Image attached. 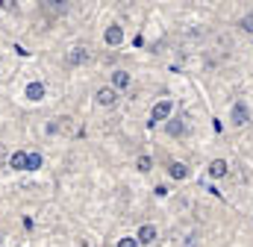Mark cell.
Returning a JSON list of instances; mask_svg holds the SVG:
<instances>
[{
	"label": "cell",
	"mask_w": 253,
	"mask_h": 247,
	"mask_svg": "<svg viewBox=\"0 0 253 247\" xmlns=\"http://www.w3.org/2000/svg\"><path fill=\"white\" fill-rule=\"evenodd\" d=\"M248 121H251L248 103H245V100H236V103H233V112H230V124H233V126H245Z\"/></svg>",
	"instance_id": "1"
},
{
	"label": "cell",
	"mask_w": 253,
	"mask_h": 247,
	"mask_svg": "<svg viewBox=\"0 0 253 247\" xmlns=\"http://www.w3.org/2000/svg\"><path fill=\"white\" fill-rule=\"evenodd\" d=\"M94 100H97V106H103V109H112V106L118 103V91H115V88H109V85H103V88L94 94Z\"/></svg>",
	"instance_id": "2"
},
{
	"label": "cell",
	"mask_w": 253,
	"mask_h": 247,
	"mask_svg": "<svg viewBox=\"0 0 253 247\" xmlns=\"http://www.w3.org/2000/svg\"><path fill=\"white\" fill-rule=\"evenodd\" d=\"M171 112H174V103L171 100H159L156 106H153V112H150V121H168L171 118Z\"/></svg>",
	"instance_id": "3"
},
{
	"label": "cell",
	"mask_w": 253,
	"mask_h": 247,
	"mask_svg": "<svg viewBox=\"0 0 253 247\" xmlns=\"http://www.w3.org/2000/svg\"><path fill=\"white\" fill-rule=\"evenodd\" d=\"M103 41H106L109 47H118V44L124 41V30H121L118 24H109V27H106V33H103Z\"/></svg>",
	"instance_id": "4"
},
{
	"label": "cell",
	"mask_w": 253,
	"mask_h": 247,
	"mask_svg": "<svg viewBox=\"0 0 253 247\" xmlns=\"http://www.w3.org/2000/svg\"><path fill=\"white\" fill-rule=\"evenodd\" d=\"M135 242H138V245H153V242H156V227H153V224H141L138 233H135Z\"/></svg>",
	"instance_id": "5"
},
{
	"label": "cell",
	"mask_w": 253,
	"mask_h": 247,
	"mask_svg": "<svg viewBox=\"0 0 253 247\" xmlns=\"http://www.w3.org/2000/svg\"><path fill=\"white\" fill-rule=\"evenodd\" d=\"M65 62H68L71 68H77V65H85V62H88V50H85V47H74V50H68Z\"/></svg>",
	"instance_id": "6"
},
{
	"label": "cell",
	"mask_w": 253,
	"mask_h": 247,
	"mask_svg": "<svg viewBox=\"0 0 253 247\" xmlns=\"http://www.w3.org/2000/svg\"><path fill=\"white\" fill-rule=\"evenodd\" d=\"M227 171H230L227 159H212V162H209V177H212V180H221V177H227Z\"/></svg>",
	"instance_id": "7"
},
{
	"label": "cell",
	"mask_w": 253,
	"mask_h": 247,
	"mask_svg": "<svg viewBox=\"0 0 253 247\" xmlns=\"http://www.w3.org/2000/svg\"><path fill=\"white\" fill-rule=\"evenodd\" d=\"M24 94H27V100H44V82H30L24 88Z\"/></svg>",
	"instance_id": "8"
},
{
	"label": "cell",
	"mask_w": 253,
	"mask_h": 247,
	"mask_svg": "<svg viewBox=\"0 0 253 247\" xmlns=\"http://www.w3.org/2000/svg\"><path fill=\"white\" fill-rule=\"evenodd\" d=\"M9 168H15V171H27V153H24V150H15V153L9 156Z\"/></svg>",
	"instance_id": "9"
},
{
	"label": "cell",
	"mask_w": 253,
	"mask_h": 247,
	"mask_svg": "<svg viewBox=\"0 0 253 247\" xmlns=\"http://www.w3.org/2000/svg\"><path fill=\"white\" fill-rule=\"evenodd\" d=\"M168 174H171L174 180H186V177H189V165H183V162H171Z\"/></svg>",
	"instance_id": "10"
},
{
	"label": "cell",
	"mask_w": 253,
	"mask_h": 247,
	"mask_svg": "<svg viewBox=\"0 0 253 247\" xmlns=\"http://www.w3.org/2000/svg\"><path fill=\"white\" fill-rule=\"evenodd\" d=\"M165 129H168V135H174V138H180V135H186V124H183V121H177V118H174V121H168V124H165Z\"/></svg>",
	"instance_id": "11"
},
{
	"label": "cell",
	"mask_w": 253,
	"mask_h": 247,
	"mask_svg": "<svg viewBox=\"0 0 253 247\" xmlns=\"http://www.w3.org/2000/svg\"><path fill=\"white\" fill-rule=\"evenodd\" d=\"M126 85H129V74L126 71H115L112 74V88L118 91V88H126Z\"/></svg>",
	"instance_id": "12"
},
{
	"label": "cell",
	"mask_w": 253,
	"mask_h": 247,
	"mask_svg": "<svg viewBox=\"0 0 253 247\" xmlns=\"http://www.w3.org/2000/svg\"><path fill=\"white\" fill-rule=\"evenodd\" d=\"M42 165H44L42 153H27V171H39Z\"/></svg>",
	"instance_id": "13"
},
{
	"label": "cell",
	"mask_w": 253,
	"mask_h": 247,
	"mask_svg": "<svg viewBox=\"0 0 253 247\" xmlns=\"http://www.w3.org/2000/svg\"><path fill=\"white\" fill-rule=\"evenodd\" d=\"M150 168H153V159H150V156H138V159H135V171H141V174H147Z\"/></svg>",
	"instance_id": "14"
},
{
	"label": "cell",
	"mask_w": 253,
	"mask_h": 247,
	"mask_svg": "<svg viewBox=\"0 0 253 247\" xmlns=\"http://www.w3.org/2000/svg\"><path fill=\"white\" fill-rule=\"evenodd\" d=\"M242 30H248V33H253V12H251V15H245V18H242Z\"/></svg>",
	"instance_id": "15"
},
{
	"label": "cell",
	"mask_w": 253,
	"mask_h": 247,
	"mask_svg": "<svg viewBox=\"0 0 253 247\" xmlns=\"http://www.w3.org/2000/svg\"><path fill=\"white\" fill-rule=\"evenodd\" d=\"M118 247H138V242H135V239H121Z\"/></svg>",
	"instance_id": "16"
},
{
	"label": "cell",
	"mask_w": 253,
	"mask_h": 247,
	"mask_svg": "<svg viewBox=\"0 0 253 247\" xmlns=\"http://www.w3.org/2000/svg\"><path fill=\"white\" fill-rule=\"evenodd\" d=\"M186 247H197V236H194V233H191L189 239H186Z\"/></svg>",
	"instance_id": "17"
}]
</instances>
